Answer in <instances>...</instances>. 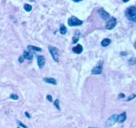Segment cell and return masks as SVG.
Masks as SVG:
<instances>
[{"label":"cell","mask_w":136,"mask_h":128,"mask_svg":"<svg viewBox=\"0 0 136 128\" xmlns=\"http://www.w3.org/2000/svg\"><path fill=\"white\" fill-rule=\"evenodd\" d=\"M126 15L129 20L136 22V7L131 6L128 8L126 12Z\"/></svg>","instance_id":"6da1fadb"},{"label":"cell","mask_w":136,"mask_h":128,"mask_svg":"<svg viewBox=\"0 0 136 128\" xmlns=\"http://www.w3.org/2000/svg\"><path fill=\"white\" fill-rule=\"evenodd\" d=\"M83 24V22L82 20H79L75 16H72L68 20V25L70 27L74 26H80Z\"/></svg>","instance_id":"7a4b0ae2"},{"label":"cell","mask_w":136,"mask_h":128,"mask_svg":"<svg viewBox=\"0 0 136 128\" xmlns=\"http://www.w3.org/2000/svg\"><path fill=\"white\" fill-rule=\"evenodd\" d=\"M49 51L51 54L53 59L54 61L56 62H59V50H57V48H56L55 47L52 46H49Z\"/></svg>","instance_id":"3957f363"},{"label":"cell","mask_w":136,"mask_h":128,"mask_svg":"<svg viewBox=\"0 0 136 128\" xmlns=\"http://www.w3.org/2000/svg\"><path fill=\"white\" fill-rule=\"evenodd\" d=\"M103 69V62L101 60L98 63L96 66L92 70V75H100L102 73Z\"/></svg>","instance_id":"277c9868"},{"label":"cell","mask_w":136,"mask_h":128,"mask_svg":"<svg viewBox=\"0 0 136 128\" xmlns=\"http://www.w3.org/2000/svg\"><path fill=\"white\" fill-rule=\"evenodd\" d=\"M118 115H117V114H114V115H112V116H111L110 118L107 120L106 125V126L107 128L112 127V126H114L116 122H118Z\"/></svg>","instance_id":"5b68a950"},{"label":"cell","mask_w":136,"mask_h":128,"mask_svg":"<svg viewBox=\"0 0 136 128\" xmlns=\"http://www.w3.org/2000/svg\"><path fill=\"white\" fill-rule=\"evenodd\" d=\"M116 24H117L116 19L115 18H114V17H112L110 20H108V21L107 22L106 24V28L108 30H113V29L116 27Z\"/></svg>","instance_id":"8992f818"},{"label":"cell","mask_w":136,"mask_h":128,"mask_svg":"<svg viewBox=\"0 0 136 128\" xmlns=\"http://www.w3.org/2000/svg\"><path fill=\"white\" fill-rule=\"evenodd\" d=\"M98 14H100L101 18L104 20H108V19L110 18V15L105 10H104L103 8H100V10L98 11Z\"/></svg>","instance_id":"52a82bcc"},{"label":"cell","mask_w":136,"mask_h":128,"mask_svg":"<svg viewBox=\"0 0 136 128\" xmlns=\"http://www.w3.org/2000/svg\"><path fill=\"white\" fill-rule=\"evenodd\" d=\"M37 64L39 69L43 68L45 64V58L43 56H37Z\"/></svg>","instance_id":"ba28073f"},{"label":"cell","mask_w":136,"mask_h":128,"mask_svg":"<svg viewBox=\"0 0 136 128\" xmlns=\"http://www.w3.org/2000/svg\"><path fill=\"white\" fill-rule=\"evenodd\" d=\"M126 118H127L126 113V112H123L122 114L118 115V122L122 124V123H123V122L126 121Z\"/></svg>","instance_id":"9c48e42d"},{"label":"cell","mask_w":136,"mask_h":128,"mask_svg":"<svg viewBox=\"0 0 136 128\" xmlns=\"http://www.w3.org/2000/svg\"><path fill=\"white\" fill-rule=\"evenodd\" d=\"M72 52H74L75 54H81V53L83 52L82 46H81L80 44L77 45L76 47H74V48H72Z\"/></svg>","instance_id":"30bf717a"},{"label":"cell","mask_w":136,"mask_h":128,"mask_svg":"<svg viewBox=\"0 0 136 128\" xmlns=\"http://www.w3.org/2000/svg\"><path fill=\"white\" fill-rule=\"evenodd\" d=\"M44 82L47 83V84H52V85H57V80L55 78H43Z\"/></svg>","instance_id":"8fae6325"},{"label":"cell","mask_w":136,"mask_h":128,"mask_svg":"<svg viewBox=\"0 0 136 128\" xmlns=\"http://www.w3.org/2000/svg\"><path fill=\"white\" fill-rule=\"evenodd\" d=\"M23 57L26 60H31L33 58V54L31 51L30 52H24Z\"/></svg>","instance_id":"7c38bea8"},{"label":"cell","mask_w":136,"mask_h":128,"mask_svg":"<svg viewBox=\"0 0 136 128\" xmlns=\"http://www.w3.org/2000/svg\"><path fill=\"white\" fill-rule=\"evenodd\" d=\"M79 39H80V32L79 31H76L74 36L72 38V43L73 44H76L78 42Z\"/></svg>","instance_id":"4fadbf2b"},{"label":"cell","mask_w":136,"mask_h":128,"mask_svg":"<svg viewBox=\"0 0 136 128\" xmlns=\"http://www.w3.org/2000/svg\"><path fill=\"white\" fill-rule=\"evenodd\" d=\"M111 43V40L108 38H105L104 40L102 41L101 42V45L103 47H107V46H108Z\"/></svg>","instance_id":"5bb4252c"},{"label":"cell","mask_w":136,"mask_h":128,"mask_svg":"<svg viewBox=\"0 0 136 128\" xmlns=\"http://www.w3.org/2000/svg\"><path fill=\"white\" fill-rule=\"evenodd\" d=\"M27 49L29 51H36V52H41V48H38V47H36V46H28Z\"/></svg>","instance_id":"9a60e30c"},{"label":"cell","mask_w":136,"mask_h":128,"mask_svg":"<svg viewBox=\"0 0 136 128\" xmlns=\"http://www.w3.org/2000/svg\"><path fill=\"white\" fill-rule=\"evenodd\" d=\"M60 32L62 35H65L67 32V28H66L65 25H61L60 27Z\"/></svg>","instance_id":"2e32d148"},{"label":"cell","mask_w":136,"mask_h":128,"mask_svg":"<svg viewBox=\"0 0 136 128\" xmlns=\"http://www.w3.org/2000/svg\"><path fill=\"white\" fill-rule=\"evenodd\" d=\"M24 9H25L26 12H29L32 10V6L31 5H29V4H25L24 5Z\"/></svg>","instance_id":"e0dca14e"},{"label":"cell","mask_w":136,"mask_h":128,"mask_svg":"<svg viewBox=\"0 0 136 128\" xmlns=\"http://www.w3.org/2000/svg\"><path fill=\"white\" fill-rule=\"evenodd\" d=\"M59 100H55V102H54V106H55L56 108H57L59 110H61V108H60V106H59Z\"/></svg>","instance_id":"ac0fdd59"},{"label":"cell","mask_w":136,"mask_h":128,"mask_svg":"<svg viewBox=\"0 0 136 128\" xmlns=\"http://www.w3.org/2000/svg\"><path fill=\"white\" fill-rule=\"evenodd\" d=\"M129 64L131 65H134L136 64V58H131L130 60H129Z\"/></svg>","instance_id":"d6986e66"},{"label":"cell","mask_w":136,"mask_h":128,"mask_svg":"<svg viewBox=\"0 0 136 128\" xmlns=\"http://www.w3.org/2000/svg\"><path fill=\"white\" fill-rule=\"evenodd\" d=\"M10 98H11V99H13V100H17L18 99H19V97H18L17 95L13 94L10 96Z\"/></svg>","instance_id":"ffe728a7"},{"label":"cell","mask_w":136,"mask_h":128,"mask_svg":"<svg viewBox=\"0 0 136 128\" xmlns=\"http://www.w3.org/2000/svg\"><path fill=\"white\" fill-rule=\"evenodd\" d=\"M17 124L20 126V127H21V128H27V127L25 125H24V124H23L21 122H20V121H19V120H17Z\"/></svg>","instance_id":"44dd1931"},{"label":"cell","mask_w":136,"mask_h":128,"mask_svg":"<svg viewBox=\"0 0 136 128\" xmlns=\"http://www.w3.org/2000/svg\"><path fill=\"white\" fill-rule=\"evenodd\" d=\"M24 60H25V58L23 57V56H21V57H19V63H21V64L23 63Z\"/></svg>","instance_id":"7402d4cb"},{"label":"cell","mask_w":136,"mask_h":128,"mask_svg":"<svg viewBox=\"0 0 136 128\" xmlns=\"http://www.w3.org/2000/svg\"><path fill=\"white\" fill-rule=\"evenodd\" d=\"M136 97V95H132V96H131L130 97H129L128 98V100H127V102H129V101H131L132 100H133L134 98H135Z\"/></svg>","instance_id":"603a6c76"},{"label":"cell","mask_w":136,"mask_h":128,"mask_svg":"<svg viewBox=\"0 0 136 128\" xmlns=\"http://www.w3.org/2000/svg\"><path fill=\"white\" fill-rule=\"evenodd\" d=\"M47 99L50 102H53V98H52V96H51V95H48V96H47Z\"/></svg>","instance_id":"cb8c5ba5"},{"label":"cell","mask_w":136,"mask_h":128,"mask_svg":"<svg viewBox=\"0 0 136 128\" xmlns=\"http://www.w3.org/2000/svg\"><path fill=\"white\" fill-rule=\"evenodd\" d=\"M25 116H27V118H29V119H30V118H31V116H30L29 114V113H28L27 112H26L25 113Z\"/></svg>","instance_id":"d4e9b609"},{"label":"cell","mask_w":136,"mask_h":128,"mask_svg":"<svg viewBox=\"0 0 136 128\" xmlns=\"http://www.w3.org/2000/svg\"><path fill=\"white\" fill-rule=\"evenodd\" d=\"M125 97V95L124 94H119V98H124Z\"/></svg>","instance_id":"484cf974"},{"label":"cell","mask_w":136,"mask_h":128,"mask_svg":"<svg viewBox=\"0 0 136 128\" xmlns=\"http://www.w3.org/2000/svg\"><path fill=\"white\" fill-rule=\"evenodd\" d=\"M73 2H76V3H78V2H82V0H72Z\"/></svg>","instance_id":"4316f807"},{"label":"cell","mask_w":136,"mask_h":128,"mask_svg":"<svg viewBox=\"0 0 136 128\" xmlns=\"http://www.w3.org/2000/svg\"><path fill=\"white\" fill-rule=\"evenodd\" d=\"M130 0H123V2H125V3H126V2H128Z\"/></svg>","instance_id":"83f0119b"},{"label":"cell","mask_w":136,"mask_h":128,"mask_svg":"<svg viewBox=\"0 0 136 128\" xmlns=\"http://www.w3.org/2000/svg\"><path fill=\"white\" fill-rule=\"evenodd\" d=\"M30 2H34V1H35V0H29Z\"/></svg>","instance_id":"f1b7e54d"}]
</instances>
